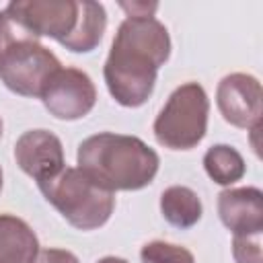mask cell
<instances>
[{"label": "cell", "instance_id": "1", "mask_svg": "<svg viewBox=\"0 0 263 263\" xmlns=\"http://www.w3.org/2000/svg\"><path fill=\"white\" fill-rule=\"evenodd\" d=\"M171 55L166 27L154 16H127L111 43L103 76L111 97L123 107H140L154 90L158 68Z\"/></svg>", "mask_w": 263, "mask_h": 263}, {"label": "cell", "instance_id": "2", "mask_svg": "<svg viewBox=\"0 0 263 263\" xmlns=\"http://www.w3.org/2000/svg\"><path fill=\"white\" fill-rule=\"evenodd\" d=\"M78 168L103 189L138 191L150 185L158 173V154L140 138L101 132L78 144Z\"/></svg>", "mask_w": 263, "mask_h": 263}, {"label": "cell", "instance_id": "3", "mask_svg": "<svg viewBox=\"0 0 263 263\" xmlns=\"http://www.w3.org/2000/svg\"><path fill=\"white\" fill-rule=\"evenodd\" d=\"M37 185L62 218L78 230L101 228L113 214L115 195L90 181L80 168L64 166L55 177Z\"/></svg>", "mask_w": 263, "mask_h": 263}, {"label": "cell", "instance_id": "4", "mask_svg": "<svg viewBox=\"0 0 263 263\" xmlns=\"http://www.w3.org/2000/svg\"><path fill=\"white\" fill-rule=\"evenodd\" d=\"M210 99L199 82L177 86L154 119V138L171 150L195 148L208 132Z\"/></svg>", "mask_w": 263, "mask_h": 263}, {"label": "cell", "instance_id": "5", "mask_svg": "<svg viewBox=\"0 0 263 263\" xmlns=\"http://www.w3.org/2000/svg\"><path fill=\"white\" fill-rule=\"evenodd\" d=\"M60 68V60L39 39H18L0 49V80L21 97L41 99L45 84Z\"/></svg>", "mask_w": 263, "mask_h": 263}, {"label": "cell", "instance_id": "6", "mask_svg": "<svg viewBox=\"0 0 263 263\" xmlns=\"http://www.w3.org/2000/svg\"><path fill=\"white\" fill-rule=\"evenodd\" d=\"M45 109L62 121L88 115L97 103V88L90 76L78 68H60L41 92Z\"/></svg>", "mask_w": 263, "mask_h": 263}, {"label": "cell", "instance_id": "7", "mask_svg": "<svg viewBox=\"0 0 263 263\" xmlns=\"http://www.w3.org/2000/svg\"><path fill=\"white\" fill-rule=\"evenodd\" d=\"M35 37H51L62 43L76 27L78 2L72 0H12L4 8Z\"/></svg>", "mask_w": 263, "mask_h": 263}, {"label": "cell", "instance_id": "8", "mask_svg": "<svg viewBox=\"0 0 263 263\" xmlns=\"http://www.w3.org/2000/svg\"><path fill=\"white\" fill-rule=\"evenodd\" d=\"M216 103L222 117L242 129H253L261 125L263 113V92L261 82L245 72H232L218 82Z\"/></svg>", "mask_w": 263, "mask_h": 263}, {"label": "cell", "instance_id": "9", "mask_svg": "<svg viewBox=\"0 0 263 263\" xmlns=\"http://www.w3.org/2000/svg\"><path fill=\"white\" fill-rule=\"evenodd\" d=\"M14 160L21 171L43 183L55 177L64 166V148L55 134L47 129H29L14 144Z\"/></svg>", "mask_w": 263, "mask_h": 263}, {"label": "cell", "instance_id": "10", "mask_svg": "<svg viewBox=\"0 0 263 263\" xmlns=\"http://www.w3.org/2000/svg\"><path fill=\"white\" fill-rule=\"evenodd\" d=\"M218 216L234 234L263 232V193L257 187L224 189L218 195Z\"/></svg>", "mask_w": 263, "mask_h": 263}, {"label": "cell", "instance_id": "11", "mask_svg": "<svg viewBox=\"0 0 263 263\" xmlns=\"http://www.w3.org/2000/svg\"><path fill=\"white\" fill-rule=\"evenodd\" d=\"M39 238L33 228L12 214H0V263H33Z\"/></svg>", "mask_w": 263, "mask_h": 263}, {"label": "cell", "instance_id": "12", "mask_svg": "<svg viewBox=\"0 0 263 263\" xmlns=\"http://www.w3.org/2000/svg\"><path fill=\"white\" fill-rule=\"evenodd\" d=\"M107 29V12L105 6L92 0H82L78 2V21L70 37H66L60 45L74 53H86L92 51Z\"/></svg>", "mask_w": 263, "mask_h": 263}, {"label": "cell", "instance_id": "13", "mask_svg": "<svg viewBox=\"0 0 263 263\" xmlns=\"http://www.w3.org/2000/svg\"><path fill=\"white\" fill-rule=\"evenodd\" d=\"M162 218L177 228H191L201 220V199L185 185H171L160 195Z\"/></svg>", "mask_w": 263, "mask_h": 263}, {"label": "cell", "instance_id": "14", "mask_svg": "<svg viewBox=\"0 0 263 263\" xmlns=\"http://www.w3.org/2000/svg\"><path fill=\"white\" fill-rule=\"evenodd\" d=\"M203 168L208 177L218 185H232L247 173L242 154L228 144H216L208 148L203 154Z\"/></svg>", "mask_w": 263, "mask_h": 263}, {"label": "cell", "instance_id": "15", "mask_svg": "<svg viewBox=\"0 0 263 263\" xmlns=\"http://www.w3.org/2000/svg\"><path fill=\"white\" fill-rule=\"evenodd\" d=\"M142 263H195L189 249L164 240H150L140 251Z\"/></svg>", "mask_w": 263, "mask_h": 263}, {"label": "cell", "instance_id": "16", "mask_svg": "<svg viewBox=\"0 0 263 263\" xmlns=\"http://www.w3.org/2000/svg\"><path fill=\"white\" fill-rule=\"evenodd\" d=\"M232 257L236 263H263L261 234H240L232 238Z\"/></svg>", "mask_w": 263, "mask_h": 263}, {"label": "cell", "instance_id": "17", "mask_svg": "<svg viewBox=\"0 0 263 263\" xmlns=\"http://www.w3.org/2000/svg\"><path fill=\"white\" fill-rule=\"evenodd\" d=\"M33 263H80L72 251L66 249H43Z\"/></svg>", "mask_w": 263, "mask_h": 263}, {"label": "cell", "instance_id": "18", "mask_svg": "<svg viewBox=\"0 0 263 263\" xmlns=\"http://www.w3.org/2000/svg\"><path fill=\"white\" fill-rule=\"evenodd\" d=\"M127 16H154L158 4L156 2H121L119 4Z\"/></svg>", "mask_w": 263, "mask_h": 263}, {"label": "cell", "instance_id": "19", "mask_svg": "<svg viewBox=\"0 0 263 263\" xmlns=\"http://www.w3.org/2000/svg\"><path fill=\"white\" fill-rule=\"evenodd\" d=\"M97 263H127V261H125V259H121V257H113V255H109V257L99 259Z\"/></svg>", "mask_w": 263, "mask_h": 263}, {"label": "cell", "instance_id": "20", "mask_svg": "<svg viewBox=\"0 0 263 263\" xmlns=\"http://www.w3.org/2000/svg\"><path fill=\"white\" fill-rule=\"evenodd\" d=\"M2 129H4V123H2V117H0V138H2Z\"/></svg>", "mask_w": 263, "mask_h": 263}, {"label": "cell", "instance_id": "21", "mask_svg": "<svg viewBox=\"0 0 263 263\" xmlns=\"http://www.w3.org/2000/svg\"><path fill=\"white\" fill-rule=\"evenodd\" d=\"M0 191H2V168H0Z\"/></svg>", "mask_w": 263, "mask_h": 263}]
</instances>
